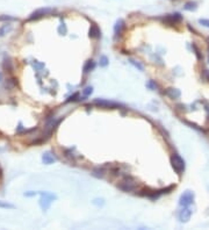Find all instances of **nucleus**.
Segmentation results:
<instances>
[{
	"label": "nucleus",
	"instance_id": "1",
	"mask_svg": "<svg viewBox=\"0 0 209 230\" xmlns=\"http://www.w3.org/2000/svg\"><path fill=\"white\" fill-rule=\"evenodd\" d=\"M39 194L41 195L40 199V206L43 210H48L52 204L53 200L57 199V196L52 193H49V192H40Z\"/></svg>",
	"mask_w": 209,
	"mask_h": 230
},
{
	"label": "nucleus",
	"instance_id": "2",
	"mask_svg": "<svg viewBox=\"0 0 209 230\" xmlns=\"http://www.w3.org/2000/svg\"><path fill=\"white\" fill-rule=\"evenodd\" d=\"M136 187H137V184H136V180L133 177H125L117 185V188L121 190L122 192H133V191L136 190Z\"/></svg>",
	"mask_w": 209,
	"mask_h": 230
},
{
	"label": "nucleus",
	"instance_id": "3",
	"mask_svg": "<svg viewBox=\"0 0 209 230\" xmlns=\"http://www.w3.org/2000/svg\"><path fill=\"white\" fill-rule=\"evenodd\" d=\"M171 165H172L173 170L178 173V174H183L184 171H185V162H184L183 158L179 155H177V154L172 155V157H171Z\"/></svg>",
	"mask_w": 209,
	"mask_h": 230
},
{
	"label": "nucleus",
	"instance_id": "4",
	"mask_svg": "<svg viewBox=\"0 0 209 230\" xmlns=\"http://www.w3.org/2000/svg\"><path fill=\"white\" fill-rule=\"evenodd\" d=\"M53 13V8H50V7H43V8H39L36 9L34 13H31V15L29 16L28 21H34V20H39V19L43 18L45 15H49V14Z\"/></svg>",
	"mask_w": 209,
	"mask_h": 230
},
{
	"label": "nucleus",
	"instance_id": "5",
	"mask_svg": "<svg viewBox=\"0 0 209 230\" xmlns=\"http://www.w3.org/2000/svg\"><path fill=\"white\" fill-rule=\"evenodd\" d=\"M193 201H194V193L191 191H185L179 199V205L183 207H188L189 205L193 204Z\"/></svg>",
	"mask_w": 209,
	"mask_h": 230
},
{
	"label": "nucleus",
	"instance_id": "6",
	"mask_svg": "<svg viewBox=\"0 0 209 230\" xmlns=\"http://www.w3.org/2000/svg\"><path fill=\"white\" fill-rule=\"evenodd\" d=\"M94 104L99 107H102V108H109V109H116V108L123 107L122 105L117 104V102L108 101V100H105V99H95V100H94Z\"/></svg>",
	"mask_w": 209,
	"mask_h": 230
},
{
	"label": "nucleus",
	"instance_id": "7",
	"mask_svg": "<svg viewBox=\"0 0 209 230\" xmlns=\"http://www.w3.org/2000/svg\"><path fill=\"white\" fill-rule=\"evenodd\" d=\"M163 20V22L165 23V25H169V26H173V25H175V23L180 22L181 20H183V16H181V14L179 13H174V14H167L165 18L161 19Z\"/></svg>",
	"mask_w": 209,
	"mask_h": 230
},
{
	"label": "nucleus",
	"instance_id": "8",
	"mask_svg": "<svg viewBox=\"0 0 209 230\" xmlns=\"http://www.w3.org/2000/svg\"><path fill=\"white\" fill-rule=\"evenodd\" d=\"M192 216V209H189L188 207H184L181 210H180V213H179V221L181 222V223H186V222L189 221V218H191Z\"/></svg>",
	"mask_w": 209,
	"mask_h": 230
},
{
	"label": "nucleus",
	"instance_id": "9",
	"mask_svg": "<svg viewBox=\"0 0 209 230\" xmlns=\"http://www.w3.org/2000/svg\"><path fill=\"white\" fill-rule=\"evenodd\" d=\"M125 22L122 20V19H119L115 23V27H114V33H115V36H120L122 34V31L125 29Z\"/></svg>",
	"mask_w": 209,
	"mask_h": 230
},
{
	"label": "nucleus",
	"instance_id": "10",
	"mask_svg": "<svg viewBox=\"0 0 209 230\" xmlns=\"http://www.w3.org/2000/svg\"><path fill=\"white\" fill-rule=\"evenodd\" d=\"M56 160H57V158H56L51 152H45V154H43V156H42V162L44 164H47V165H50V164L55 163Z\"/></svg>",
	"mask_w": 209,
	"mask_h": 230
},
{
	"label": "nucleus",
	"instance_id": "11",
	"mask_svg": "<svg viewBox=\"0 0 209 230\" xmlns=\"http://www.w3.org/2000/svg\"><path fill=\"white\" fill-rule=\"evenodd\" d=\"M164 93L169 98H171V99H178V98H180V95H181L180 91L177 89H167Z\"/></svg>",
	"mask_w": 209,
	"mask_h": 230
},
{
	"label": "nucleus",
	"instance_id": "12",
	"mask_svg": "<svg viewBox=\"0 0 209 230\" xmlns=\"http://www.w3.org/2000/svg\"><path fill=\"white\" fill-rule=\"evenodd\" d=\"M89 35L91 39H98L99 36H100V29H99V27L97 26L95 23H93V25L91 26Z\"/></svg>",
	"mask_w": 209,
	"mask_h": 230
},
{
	"label": "nucleus",
	"instance_id": "13",
	"mask_svg": "<svg viewBox=\"0 0 209 230\" xmlns=\"http://www.w3.org/2000/svg\"><path fill=\"white\" fill-rule=\"evenodd\" d=\"M95 67V62H93L92 59H89L87 62H86V64L84 65V73H89V71H92Z\"/></svg>",
	"mask_w": 209,
	"mask_h": 230
},
{
	"label": "nucleus",
	"instance_id": "14",
	"mask_svg": "<svg viewBox=\"0 0 209 230\" xmlns=\"http://www.w3.org/2000/svg\"><path fill=\"white\" fill-rule=\"evenodd\" d=\"M92 174H93L95 178H103V176H105V170H103L102 168H97L93 170V173H92Z\"/></svg>",
	"mask_w": 209,
	"mask_h": 230
},
{
	"label": "nucleus",
	"instance_id": "15",
	"mask_svg": "<svg viewBox=\"0 0 209 230\" xmlns=\"http://www.w3.org/2000/svg\"><path fill=\"white\" fill-rule=\"evenodd\" d=\"M196 8H198V6H196V2H194V1L187 2V4L184 6V9H185V11H195Z\"/></svg>",
	"mask_w": 209,
	"mask_h": 230
},
{
	"label": "nucleus",
	"instance_id": "16",
	"mask_svg": "<svg viewBox=\"0 0 209 230\" xmlns=\"http://www.w3.org/2000/svg\"><path fill=\"white\" fill-rule=\"evenodd\" d=\"M4 69L5 70H7L8 72H12V71H13V65H12V62H11L9 59H5Z\"/></svg>",
	"mask_w": 209,
	"mask_h": 230
},
{
	"label": "nucleus",
	"instance_id": "17",
	"mask_svg": "<svg viewBox=\"0 0 209 230\" xmlns=\"http://www.w3.org/2000/svg\"><path fill=\"white\" fill-rule=\"evenodd\" d=\"M12 29V26L11 25H4V26L0 28V36H4L5 35V33H7V31H9Z\"/></svg>",
	"mask_w": 209,
	"mask_h": 230
},
{
	"label": "nucleus",
	"instance_id": "18",
	"mask_svg": "<svg viewBox=\"0 0 209 230\" xmlns=\"http://www.w3.org/2000/svg\"><path fill=\"white\" fill-rule=\"evenodd\" d=\"M0 208H5V209H14L15 206L12 204H8L6 201H0Z\"/></svg>",
	"mask_w": 209,
	"mask_h": 230
},
{
	"label": "nucleus",
	"instance_id": "19",
	"mask_svg": "<svg viewBox=\"0 0 209 230\" xmlns=\"http://www.w3.org/2000/svg\"><path fill=\"white\" fill-rule=\"evenodd\" d=\"M129 62H130V64H133L134 67H136V69H138L139 71H144V67H143V65L141 64V63L136 62V61H134V59H130Z\"/></svg>",
	"mask_w": 209,
	"mask_h": 230
},
{
	"label": "nucleus",
	"instance_id": "20",
	"mask_svg": "<svg viewBox=\"0 0 209 230\" xmlns=\"http://www.w3.org/2000/svg\"><path fill=\"white\" fill-rule=\"evenodd\" d=\"M58 31H59V34L65 35V33H66V26L64 25V22H62L61 23V26L58 27Z\"/></svg>",
	"mask_w": 209,
	"mask_h": 230
},
{
	"label": "nucleus",
	"instance_id": "21",
	"mask_svg": "<svg viewBox=\"0 0 209 230\" xmlns=\"http://www.w3.org/2000/svg\"><path fill=\"white\" fill-rule=\"evenodd\" d=\"M92 92H93V87H91V86L86 87V89L83 91V93H84L85 97H89V95H91V94H92Z\"/></svg>",
	"mask_w": 209,
	"mask_h": 230
},
{
	"label": "nucleus",
	"instance_id": "22",
	"mask_svg": "<svg viewBox=\"0 0 209 230\" xmlns=\"http://www.w3.org/2000/svg\"><path fill=\"white\" fill-rule=\"evenodd\" d=\"M33 65H34V67H35L36 70H41V69L44 67V64H43V63H39L37 61H35V62L33 63Z\"/></svg>",
	"mask_w": 209,
	"mask_h": 230
},
{
	"label": "nucleus",
	"instance_id": "23",
	"mask_svg": "<svg viewBox=\"0 0 209 230\" xmlns=\"http://www.w3.org/2000/svg\"><path fill=\"white\" fill-rule=\"evenodd\" d=\"M107 64H108V58L106 56H101V58H100V65L101 67H106Z\"/></svg>",
	"mask_w": 209,
	"mask_h": 230
},
{
	"label": "nucleus",
	"instance_id": "24",
	"mask_svg": "<svg viewBox=\"0 0 209 230\" xmlns=\"http://www.w3.org/2000/svg\"><path fill=\"white\" fill-rule=\"evenodd\" d=\"M193 49H194V51H195V55H196V57H198V59L201 61V59H202V56H201V53H200V50L198 49V47H196L195 44H193Z\"/></svg>",
	"mask_w": 209,
	"mask_h": 230
},
{
	"label": "nucleus",
	"instance_id": "25",
	"mask_svg": "<svg viewBox=\"0 0 209 230\" xmlns=\"http://www.w3.org/2000/svg\"><path fill=\"white\" fill-rule=\"evenodd\" d=\"M199 23H200V25H202V26L207 27V28H209V20H206V19H200V20H199Z\"/></svg>",
	"mask_w": 209,
	"mask_h": 230
},
{
	"label": "nucleus",
	"instance_id": "26",
	"mask_svg": "<svg viewBox=\"0 0 209 230\" xmlns=\"http://www.w3.org/2000/svg\"><path fill=\"white\" fill-rule=\"evenodd\" d=\"M103 200L102 199H94L93 200V205H95V206H103Z\"/></svg>",
	"mask_w": 209,
	"mask_h": 230
},
{
	"label": "nucleus",
	"instance_id": "27",
	"mask_svg": "<svg viewBox=\"0 0 209 230\" xmlns=\"http://www.w3.org/2000/svg\"><path fill=\"white\" fill-rule=\"evenodd\" d=\"M78 95H79L78 93H75L73 95H71V97H69V99H67V100H66V102H70V101H76V100H77V98H78Z\"/></svg>",
	"mask_w": 209,
	"mask_h": 230
},
{
	"label": "nucleus",
	"instance_id": "28",
	"mask_svg": "<svg viewBox=\"0 0 209 230\" xmlns=\"http://www.w3.org/2000/svg\"><path fill=\"white\" fill-rule=\"evenodd\" d=\"M37 194H39L37 192H26V193H25V195L28 196V198H30V196H35V195H37Z\"/></svg>",
	"mask_w": 209,
	"mask_h": 230
},
{
	"label": "nucleus",
	"instance_id": "29",
	"mask_svg": "<svg viewBox=\"0 0 209 230\" xmlns=\"http://www.w3.org/2000/svg\"><path fill=\"white\" fill-rule=\"evenodd\" d=\"M148 87H150V89H156V87H157V84H155L153 81H150V83L148 84Z\"/></svg>",
	"mask_w": 209,
	"mask_h": 230
},
{
	"label": "nucleus",
	"instance_id": "30",
	"mask_svg": "<svg viewBox=\"0 0 209 230\" xmlns=\"http://www.w3.org/2000/svg\"><path fill=\"white\" fill-rule=\"evenodd\" d=\"M0 20H15V18H11V16H1Z\"/></svg>",
	"mask_w": 209,
	"mask_h": 230
},
{
	"label": "nucleus",
	"instance_id": "31",
	"mask_svg": "<svg viewBox=\"0 0 209 230\" xmlns=\"http://www.w3.org/2000/svg\"><path fill=\"white\" fill-rule=\"evenodd\" d=\"M1 78H2V77H1V73H0V81H1Z\"/></svg>",
	"mask_w": 209,
	"mask_h": 230
}]
</instances>
